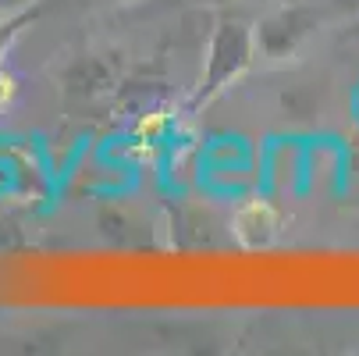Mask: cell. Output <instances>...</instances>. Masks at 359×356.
Segmentation results:
<instances>
[{"mask_svg": "<svg viewBox=\"0 0 359 356\" xmlns=\"http://www.w3.org/2000/svg\"><path fill=\"white\" fill-rule=\"evenodd\" d=\"M168 125H171V121H168V114H164V111H153V114H146V118L139 121L135 136H139V139H146V143H157V139L168 132Z\"/></svg>", "mask_w": 359, "mask_h": 356, "instance_id": "6da1fadb", "label": "cell"}, {"mask_svg": "<svg viewBox=\"0 0 359 356\" xmlns=\"http://www.w3.org/2000/svg\"><path fill=\"white\" fill-rule=\"evenodd\" d=\"M11 96H15V82H11V79H8L4 72H0V107H4Z\"/></svg>", "mask_w": 359, "mask_h": 356, "instance_id": "7a4b0ae2", "label": "cell"}]
</instances>
